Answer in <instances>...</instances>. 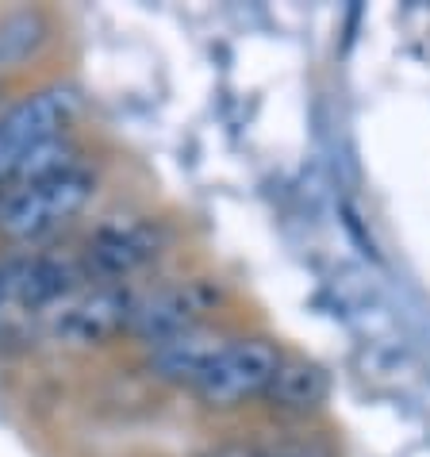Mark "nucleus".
I'll use <instances>...</instances> for the list:
<instances>
[{"instance_id":"10","label":"nucleus","mask_w":430,"mask_h":457,"mask_svg":"<svg viewBox=\"0 0 430 457\" xmlns=\"http://www.w3.org/2000/svg\"><path fill=\"white\" fill-rule=\"evenodd\" d=\"M43 20L31 16V12H20V16H8L0 23V62H20L23 54H31L35 43L43 39Z\"/></svg>"},{"instance_id":"6","label":"nucleus","mask_w":430,"mask_h":457,"mask_svg":"<svg viewBox=\"0 0 430 457\" xmlns=\"http://www.w3.org/2000/svg\"><path fill=\"white\" fill-rule=\"evenodd\" d=\"M208 303H211V292L200 281L158 288L154 296L135 303L131 331L143 342H150V346H158V342H170L185 331H196V320L208 312Z\"/></svg>"},{"instance_id":"8","label":"nucleus","mask_w":430,"mask_h":457,"mask_svg":"<svg viewBox=\"0 0 430 457\" xmlns=\"http://www.w3.org/2000/svg\"><path fill=\"white\" fill-rule=\"evenodd\" d=\"M16 262V292H20V308H50V303H62L66 296H73V281H78V270L62 258H50V253H35V258H12Z\"/></svg>"},{"instance_id":"9","label":"nucleus","mask_w":430,"mask_h":457,"mask_svg":"<svg viewBox=\"0 0 430 457\" xmlns=\"http://www.w3.org/2000/svg\"><path fill=\"white\" fill-rule=\"evenodd\" d=\"M327 396H331V377L303 358H281L265 388V400L281 411H315Z\"/></svg>"},{"instance_id":"5","label":"nucleus","mask_w":430,"mask_h":457,"mask_svg":"<svg viewBox=\"0 0 430 457\" xmlns=\"http://www.w3.org/2000/svg\"><path fill=\"white\" fill-rule=\"evenodd\" d=\"M161 250V227L150 220H112L88 238V265L100 277H128Z\"/></svg>"},{"instance_id":"7","label":"nucleus","mask_w":430,"mask_h":457,"mask_svg":"<svg viewBox=\"0 0 430 457\" xmlns=\"http://www.w3.org/2000/svg\"><path fill=\"white\" fill-rule=\"evenodd\" d=\"M219 350H223V338L196 327V331H185L170 342H158V346L150 350V370L161 380H177V385L196 388Z\"/></svg>"},{"instance_id":"11","label":"nucleus","mask_w":430,"mask_h":457,"mask_svg":"<svg viewBox=\"0 0 430 457\" xmlns=\"http://www.w3.org/2000/svg\"><path fill=\"white\" fill-rule=\"evenodd\" d=\"M20 308V292H16V262H0V323Z\"/></svg>"},{"instance_id":"4","label":"nucleus","mask_w":430,"mask_h":457,"mask_svg":"<svg viewBox=\"0 0 430 457\" xmlns=\"http://www.w3.org/2000/svg\"><path fill=\"white\" fill-rule=\"evenodd\" d=\"M135 296L116 285H100L66 296L58 303V312H50V331L58 342L70 346H100V342L116 338L123 327L135 320Z\"/></svg>"},{"instance_id":"1","label":"nucleus","mask_w":430,"mask_h":457,"mask_svg":"<svg viewBox=\"0 0 430 457\" xmlns=\"http://www.w3.org/2000/svg\"><path fill=\"white\" fill-rule=\"evenodd\" d=\"M88 193H93V173L81 166L43 177V181H28L12 188L0 204V231L16 243H39L85 208Z\"/></svg>"},{"instance_id":"2","label":"nucleus","mask_w":430,"mask_h":457,"mask_svg":"<svg viewBox=\"0 0 430 457\" xmlns=\"http://www.w3.org/2000/svg\"><path fill=\"white\" fill-rule=\"evenodd\" d=\"M78 116V93L73 88H39L23 96L0 116V181H12L20 162L46 143L66 135L70 120Z\"/></svg>"},{"instance_id":"3","label":"nucleus","mask_w":430,"mask_h":457,"mask_svg":"<svg viewBox=\"0 0 430 457\" xmlns=\"http://www.w3.org/2000/svg\"><path fill=\"white\" fill-rule=\"evenodd\" d=\"M277 365H281V350L265 338L223 342V350L215 353V361L193 392L208 408H238L250 396H265Z\"/></svg>"}]
</instances>
